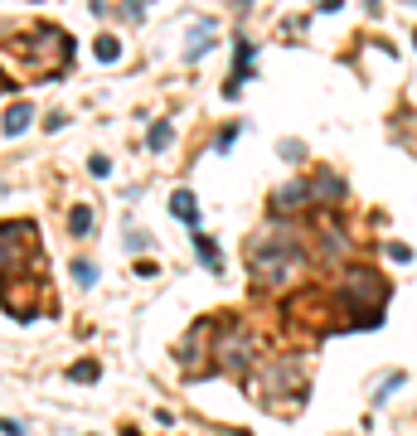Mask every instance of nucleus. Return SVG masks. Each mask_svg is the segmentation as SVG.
I'll list each match as a JSON object with an SVG mask.
<instances>
[{
    "instance_id": "1",
    "label": "nucleus",
    "mask_w": 417,
    "mask_h": 436,
    "mask_svg": "<svg viewBox=\"0 0 417 436\" xmlns=\"http://www.w3.org/2000/svg\"><path fill=\"white\" fill-rule=\"evenodd\" d=\"M5 54L29 63L25 78H44V73H63V68H68L73 39H68L58 25H34V29H25V34H15V39L5 44Z\"/></svg>"
},
{
    "instance_id": "2",
    "label": "nucleus",
    "mask_w": 417,
    "mask_h": 436,
    "mask_svg": "<svg viewBox=\"0 0 417 436\" xmlns=\"http://www.w3.org/2000/svg\"><path fill=\"white\" fill-rule=\"evenodd\" d=\"M296 262H301V243H296V233H291L286 223H281V228L272 223L248 252V267H252V276H257V286H281Z\"/></svg>"
},
{
    "instance_id": "3",
    "label": "nucleus",
    "mask_w": 417,
    "mask_h": 436,
    "mask_svg": "<svg viewBox=\"0 0 417 436\" xmlns=\"http://www.w3.org/2000/svg\"><path fill=\"white\" fill-rule=\"evenodd\" d=\"M384 300H389V286L374 267H354L350 281H345V325L354 329H374L384 320Z\"/></svg>"
},
{
    "instance_id": "4",
    "label": "nucleus",
    "mask_w": 417,
    "mask_h": 436,
    "mask_svg": "<svg viewBox=\"0 0 417 436\" xmlns=\"http://www.w3.org/2000/svg\"><path fill=\"white\" fill-rule=\"evenodd\" d=\"M257 398L267 403V408L277 412H291L301 408V398H306V374L296 369V364H272L267 374H262V383H257Z\"/></svg>"
},
{
    "instance_id": "5",
    "label": "nucleus",
    "mask_w": 417,
    "mask_h": 436,
    "mask_svg": "<svg viewBox=\"0 0 417 436\" xmlns=\"http://www.w3.org/2000/svg\"><path fill=\"white\" fill-rule=\"evenodd\" d=\"M34 257H39V228H34L29 218L5 223V228H0V276L10 281V276L20 272V267H29Z\"/></svg>"
},
{
    "instance_id": "6",
    "label": "nucleus",
    "mask_w": 417,
    "mask_h": 436,
    "mask_svg": "<svg viewBox=\"0 0 417 436\" xmlns=\"http://www.w3.org/2000/svg\"><path fill=\"white\" fill-rule=\"evenodd\" d=\"M286 320L296 329H335L345 325V310H335V296H325V291H301V296L286 300Z\"/></svg>"
},
{
    "instance_id": "7",
    "label": "nucleus",
    "mask_w": 417,
    "mask_h": 436,
    "mask_svg": "<svg viewBox=\"0 0 417 436\" xmlns=\"http://www.w3.org/2000/svg\"><path fill=\"white\" fill-rule=\"evenodd\" d=\"M248 364H252V334H243V329L219 334V344H214V369L228 374V378H238V374H248Z\"/></svg>"
},
{
    "instance_id": "8",
    "label": "nucleus",
    "mask_w": 417,
    "mask_h": 436,
    "mask_svg": "<svg viewBox=\"0 0 417 436\" xmlns=\"http://www.w3.org/2000/svg\"><path fill=\"white\" fill-rule=\"evenodd\" d=\"M310 199V185H286V190L272 194V214H291L296 204H306Z\"/></svg>"
},
{
    "instance_id": "9",
    "label": "nucleus",
    "mask_w": 417,
    "mask_h": 436,
    "mask_svg": "<svg viewBox=\"0 0 417 436\" xmlns=\"http://www.w3.org/2000/svg\"><path fill=\"white\" fill-rule=\"evenodd\" d=\"M29 116H34V107H29V102H15V107L5 111V121H0V131H5V136H20V131H25V126H29Z\"/></svg>"
},
{
    "instance_id": "10",
    "label": "nucleus",
    "mask_w": 417,
    "mask_h": 436,
    "mask_svg": "<svg viewBox=\"0 0 417 436\" xmlns=\"http://www.w3.org/2000/svg\"><path fill=\"white\" fill-rule=\"evenodd\" d=\"M310 199H345V180H335V175L310 180Z\"/></svg>"
},
{
    "instance_id": "11",
    "label": "nucleus",
    "mask_w": 417,
    "mask_h": 436,
    "mask_svg": "<svg viewBox=\"0 0 417 436\" xmlns=\"http://www.w3.org/2000/svg\"><path fill=\"white\" fill-rule=\"evenodd\" d=\"M170 214L180 218V223H190V228H195V194H190V190H180L175 199H170Z\"/></svg>"
},
{
    "instance_id": "12",
    "label": "nucleus",
    "mask_w": 417,
    "mask_h": 436,
    "mask_svg": "<svg viewBox=\"0 0 417 436\" xmlns=\"http://www.w3.org/2000/svg\"><path fill=\"white\" fill-rule=\"evenodd\" d=\"M195 247H199V257H204V267H209V272H219V267H223V262H219V247L209 243V238H199V233H195Z\"/></svg>"
},
{
    "instance_id": "13",
    "label": "nucleus",
    "mask_w": 417,
    "mask_h": 436,
    "mask_svg": "<svg viewBox=\"0 0 417 436\" xmlns=\"http://www.w3.org/2000/svg\"><path fill=\"white\" fill-rule=\"evenodd\" d=\"M92 54H97V58H107V63H112V58L121 54V44H117V39H112V34H102V39H97V44H92Z\"/></svg>"
},
{
    "instance_id": "14",
    "label": "nucleus",
    "mask_w": 417,
    "mask_h": 436,
    "mask_svg": "<svg viewBox=\"0 0 417 436\" xmlns=\"http://www.w3.org/2000/svg\"><path fill=\"white\" fill-rule=\"evenodd\" d=\"M73 281H78V286H92V281H97V267L78 257V262H73Z\"/></svg>"
},
{
    "instance_id": "15",
    "label": "nucleus",
    "mask_w": 417,
    "mask_h": 436,
    "mask_svg": "<svg viewBox=\"0 0 417 436\" xmlns=\"http://www.w3.org/2000/svg\"><path fill=\"white\" fill-rule=\"evenodd\" d=\"M170 136H175V131H170V121L151 126V151H166V146H170Z\"/></svg>"
},
{
    "instance_id": "16",
    "label": "nucleus",
    "mask_w": 417,
    "mask_h": 436,
    "mask_svg": "<svg viewBox=\"0 0 417 436\" xmlns=\"http://www.w3.org/2000/svg\"><path fill=\"white\" fill-rule=\"evenodd\" d=\"M68 228H73V233H92V209H73Z\"/></svg>"
},
{
    "instance_id": "17",
    "label": "nucleus",
    "mask_w": 417,
    "mask_h": 436,
    "mask_svg": "<svg viewBox=\"0 0 417 436\" xmlns=\"http://www.w3.org/2000/svg\"><path fill=\"white\" fill-rule=\"evenodd\" d=\"M68 378H78V383H92V378H97V364H92V359H83V364H73V374H68Z\"/></svg>"
},
{
    "instance_id": "18",
    "label": "nucleus",
    "mask_w": 417,
    "mask_h": 436,
    "mask_svg": "<svg viewBox=\"0 0 417 436\" xmlns=\"http://www.w3.org/2000/svg\"><path fill=\"white\" fill-rule=\"evenodd\" d=\"M403 378H408V374H398V369H393L389 378H384V388H379V393H374V403H384V398H389L393 388H403Z\"/></svg>"
},
{
    "instance_id": "19",
    "label": "nucleus",
    "mask_w": 417,
    "mask_h": 436,
    "mask_svg": "<svg viewBox=\"0 0 417 436\" xmlns=\"http://www.w3.org/2000/svg\"><path fill=\"white\" fill-rule=\"evenodd\" d=\"M389 257H393V262H413V252H408L403 243H393V247H389Z\"/></svg>"
},
{
    "instance_id": "20",
    "label": "nucleus",
    "mask_w": 417,
    "mask_h": 436,
    "mask_svg": "<svg viewBox=\"0 0 417 436\" xmlns=\"http://www.w3.org/2000/svg\"><path fill=\"white\" fill-rule=\"evenodd\" d=\"M92 5H102V0H92Z\"/></svg>"
},
{
    "instance_id": "21",
    "label": "nucleus",
    "mask_w": 417,
    "mask_h": 436,
    "mask_svg": "<svg viewBox=\"0 0 417 436\" xmlns=\"http://www.w3.org/2000/svg\"><path fill=\"white\" fill-rule=\"evenodd\" d=\"M413 39H417V34H413Z\"/></svg>"
}]
</instances>
